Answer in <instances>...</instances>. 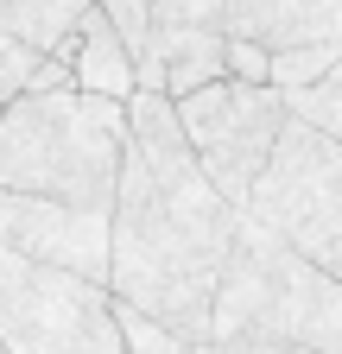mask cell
<instances>
[{
  "label": "cell",
  "mask_w": 342,
  "mask_h": 354,
  "mask_svg": "<svg viewBox=\"0 0 342 354\" xmlns=\"http://www.w3.org/2000/svg\"><path fill=\"white\" fill-rule=\"evenodd\" d=\"M89 7L120 32L127 57H134V51H140V38H146V26H152V0H89Z\"/></svg>",
  "instance_id": "14"
},
{
  "label": "cell",
  "mask_w": 342,
  "mask_h": 354,
  "mask_svg": "<svg viewBox=\"0 0 342 354\" xmlns=\"http://www.w3.org/2000/svg\"><path fill=\"white\" fill-rule=\"evenodd\" d=\"M0 348L7 354H127L114 297L96 279L0 247Z\"/></svg>",
  "instance_id": "5"
},
{
  "label": "cell",
  "mask_w": 342,
  "mask_h": 354,
  "mask_svg": "<svg viewBox=\"0 0 342 354\" xmlns=\"http://www.w3.org/2000/svg\"><path fill=\"white\" fill-rule=\"evenodd\" d=\"M330 64H342V44H291V51H267V82L285 95V88L323 76Z\"/></svg>",
  "instance_id": "13"
},
{
  "label": "cell",
  "mask_w": 342,
  "mask_h": 354,
  "mask_svg": "<svg viewBox=\"0 0 342 354\" xmlns=\"http://www.w3.org/2000/svg\"><path fill=\"white\" fill-rule=\"evenodd\" d=\"M57 57L70 64V88H82V95H102V102L134 95V57H127L120 32L96 7H82V19H76V32H70V44Z\"/></svg>",
  "instance_id": "9"
},
{
  "label": "cell",
  "mask_w": 342,
  "mask_h": 354,
  "mask_svg": "<svg viewBox=\"0 0 342 354\" xmlns=\"http://www.w3.org/2000/svg\"><path fill=\"white\" fill-rule=\"evenodd\" d=\"M285 114H291L298 127H311V133H330V140H342V64H330L323 76L285 88Z\"/></svg>",
  "instance_id": "12"
},
{
  "label": "cell",
  "mask_w": 342,
  "mask_h": 354,
  "mask_svg": "<svg viewBox=\"0 0 342 354\" xmlns=\"http://www.w3.org/2000/svg\"><path fill=\"white\" fill-rule=\"evenodd\" d=\"M241 215H253L291 253H305L317 272L342 279V140L285 114L260 177L241 196Z\"/></svg>",
  "instance_id": "4"
},
{
  "label": "cell",
  "mask_w": 342,
  "mask_h": 354,
  "mask_svg": "<svg viewBox=\"0 0 342 354\" xmlns=\"http://www.w3.org/2000/svg\"><path fill=\"white\" fill-rule=\"evenodd\" d=\"M0 354H7V348H0Z\"/></svg>",
  "instance_id": "16"
},
{
  "label": "cell",
  "mask_w": 342,
  "mask_h": 354,
  "mask_svg": "<svg viewBox=\"0 0 342 354\" xmlns=\"http://www.w3.org/2000/svg\"><path fill=\"white\" fill-rule=\"evenodd\" d=\"M171 114H178V133L184 146L197 158V171L216 184L222 203L241 209L247 184L260 177L279 127H285V95L273 82H235V76H216L190 88V95L171 102Z\"/></svg>",
  "instance_id": "6"
},
{
  "label": "cell",
  "mask_w": 342,
  "mask_h": 354,
  "mask_svg": "<svg viewBox=\"0 0 342 354\" xmlns=\"http://www.w3.org/2000/svg\"><path fill=\"white\" fill-rule=\"evenodd\" d=\"M89 0H0V32L38 57H57Z\"/></svg>",
  "instance_id": "10"
},
{
  "label": "cell",
  "mask_w": 342,
  "mask_h": 354,
  "mask_svg": "<svg viewBox=\"0 0 342 354\" xmlns=\"http://www.w3.org/2000/svg\"><path fill=\"white\" fill-rule=\"evenodd\" d=\"M209 342H285L342 354V285L235 209V241L209 291Z\"/></svg>",
  "instance_id": "3"
},
{
  "label": "cell",
  "mask_w": 342,
  "mask_h": 354,
  "mask_svg": "<svg viewBox=\"0 0 342 354\" xmlns=\"http://www.w3.org/2000/svg\"><path fill=\"white\" fill-rule=\"evenodd\" d=\"M127 140L108 196V297L178 342L209 335V291L235 241V203L197 171L165 95L134 88L120 102Z\"/></svg>",
  "instance_id": "1"
},
{
  "label": "cell",
  "mask_w": 342,
  "mask_h": 354,
  "mask_svg": "<svg viewBox=\"0 0 342 354\" xmlns=\"http://www.w3.org/2000/svg\"><path fill=\"white\" fill-rule=\"evenodd\" d=\"M0 247L102 285V272H108V215L76 209V203H45V196L0 190Z\"/></svg>",
  "instance_id": "8"
},
{
  "label": "cell",
  "mask_w": 342,
  "mask_h": 354,
  "mask_svg": "<svg viewBox=\"0 0 342 354\" xmlns=\"http://www.w3.org/2000/svg\"><path fill=\"white\" fill-rule=\"evenodd\" d=\"M152 26H203L260 51L342 44V0H152Z\"/></svg>",
  "instance_id": "7"
},
{
  "label": "cell",
  "mask_w": 342,
  "mask_h": 354,
  "mask_svg": "<svg viewBox=\"0 0 342 354\" xmlns=\"http://www.w3.org/2000/svg\"><path fill=\"white\" fill-rule=\"evenodd\" d=\"M38 76V51H26V44H13L7 32H0V108H7L13 95H26Z\"/></svg>",
  "instance_id": "15"
},
{
  "label": "cell",
  "mask_w": 342,
  "mask_h": 354,
  "mask_svg": "<svg viewBox=\"0 0 342 354\" xmlns=\"http://www.w3.org/2000/svg\"><path fill=\"white\" fill-rule=\"evenodd\" d=\"M114 323H120V348L127 354H311V348H285V342H178V335H165L159 323L134 317L127 304H114Z\"/></svg>",
  "instance_id": "11"
},
{
  "label": "cell",
  "mask_w": 342,
  "mask_h": 354,
  "mask_svg": "<svg viewBox=\"0 0 342 354\" xmlns=\"http://www.w3.org/2000/svg\"><path fill=\"white\" fill-rule=\"evenodd\" d=\"M120 140V102L82 95V88H26L0 108V190L108 215Z\"/></svg>",
  "instance_id": "2"
}]
</instances>
